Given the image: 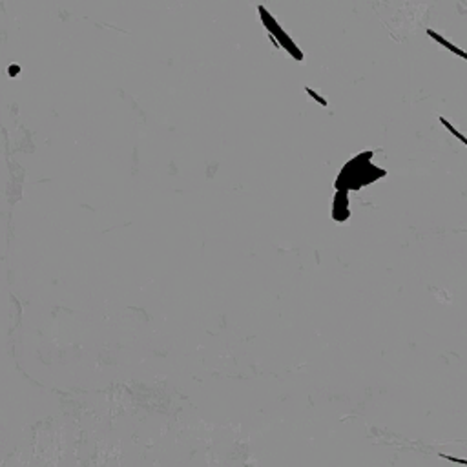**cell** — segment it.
<instances>
[{"label": "cell", "mask_w": 467, "mask_h": 467, "mask_svg": "<svg viewBox=\"0 0 467 467\" xmlns=\"http://www.w3.org/2000/svg\"><path fill=\"white\" fill-rule=\"evenodd\" d=\"M442 458H447V460H451V462H456V463H462V465H467V460H462V458H454V456H447V454H442Z\"/></svg>", "instance_id": "obj_1"}]
</instances>
